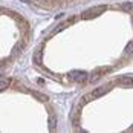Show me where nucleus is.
Here are the masks:
<instances>
[{
  "label": "nucleus",
  "instance_id": "obj_6",
  "mask_svg": "<svg viewBox=\"0 0 133 133\" xmlns=\"http://www.w3.org/2000/svg\"><path fill=\"white\" fill-rule=\"evenodd\" d=\"M31 93H32V95H34V96H35L37 99H41V101H44V103H46V101L49 99V98H48L46 95H41V93H38V92H31Z\"/></svg>",
  "mask_w": 133,
  "mask_h": 133
},
{
  "label": "nucleus",
  "instance_id": "obj_3",
  "mask_svg": "<svg viewBox=\"0 0 133 133\" xmlns=\"http://www.w3.org/2000/svg\"><path fill=\"white\" fill-rule=\"evenodd\" d=\"M109 89H110V86H107V87H96L90 95H92V98H98V96H101L103 93L109 92Z\"/></svg>",
  "mask_w": 133,
  "mask_h": 133
},
{
  "label": "nucleus",
  "instance_id": "obj_11",
  "mask_svg": "<svg viewBox=\"0 0 133 133\" xmlns=\"http://www.w3.org/2000/svg\"><path fill=\"white\" fill-rule=\"evenodd\" d=\"M130 132H133V125H132V127H130Z\"/></svg>",
  "mask_w": 133,
  "mask_h": 133
},
{
  "label": "nucleus",
  "instance_id": "obj_10",
  "mask_svg": "<svg viewBox=\"0 0 133 133\" xmlns=\"http://www.w3.org/2000/svg\"><path fill=\"white\" fill-rule=\"evenodd\" d=\"M122 8H124L125 11H133V3H130V2H125V3H122Z\"/></svg>",
  "mask_w": 133,
  "mask_h": 133
},
{
  "label": "nucleus",
  "instance_id": "obj_4",
  "mask_svg": "<svg viewBox=\"0 0 133 133\" xmlns=\"http://www.w3.org/2000/svg\"><path fill=\"white\" fill-rule=\"evenodd\" d=\"M9 87V80L8 78H2V81H0V90L3 92V90H6Z\"/></svg>",
  "mask_w": 133,
  "mask_h": 133
},
{
  "label": "nucleus",
  "instance_id": "obj_12",
  "mask_svg": "<svg viewBox=\"0 0 133 133\" xmlns=\"http://www.w3.org/2000/svg\"><path fill=\"white\" fill-rule=\"evenodd\" d=\"M132 20H133V18H132Z\"/></svg>",
  "mask_w": 133,
  "mask_h": 133
},
{
  "label": "nucleus",
  "instance_id": "obj_7",
  "mask_svg": "<svg viewBox=\"0 0 133 133\" xmlns=\"http://www.w3.org/2000/svg\"><path fill=\"white\" fill-rule=\"evenodd\" d=\"M25 44H26V41L23 40V41H20L18 44H17V49H15V54H20L23 49H25Z\"/></svg>",
  "mask_w": 133,
  "mask_h": 133
},
{
  "label": "nucleus",
  "instance_id": "obj_5",
  "mask_svg": "<svg viewBox=\"0 0 133 133\" xmlns=\"http://www.w3.org/2000/svg\"><path fill=\"white\" fill-rule=\"evenodd\" d=\"M132 54H133V41H130V43L125 46V49H124V55L129 57V55H132Z\"/></svg>",
  "mask_w": 133,
  "mask_h": 133
},
{
  "label": "nucleus",
  "instance_id": "obj_8",
  "mask_svg": "<svg viewBox=\"0 0 133 133\" xmlns=\"http://www.w3.org/2000/svg\"><path fill=\"white\" fill-rule=\"evenodd\" d=\"M119 81H122V84H132L133 78H132V77H121Z\"/></svg>",
  "mask_w": 133,
  "mask_h": 133
},
{
  "label": "nucleus",
  "instance_id": "obj_2",
  "mask_svg": "<svg viewBox=\"0 0 133 133\" xmlns=\"http://www.w3.org/2000/svg\"><path fill=\"white\" fill-rule=\"evenodd\" d=\"M69 77L74 81H77V83H86L87 78H89L87 72H84V70H74V72L69 74Z\"/></svg>",
  "mask_w": 133,
  "mask_h": 133
},
{
  "label": "nucleus",
  "instance_id": "obj_9",
  "mask_svg": "<svg viewBox=\"0 0 133 133\" xmlns=\"http://www.w3.org/2000/svg\"><path fill=\"white\" fill-rule=\"evenodd\" d=\"M67 25H69V23H61L60 26H57L55 29H54V31H52V34H58V32H60V31H63V29H64V28H66Z\"/></svg>",
  "mask_w": 133,
  "mask_h": 133
},
{
  "label": "nucleus",
  "instance_id": "obj_1",
  "mask_svg": "<svg viewBox=\"0 0 133 133\" xmlns=\"http://www.w3.org/2000/svg\"><path fill=\"white\" fill-rule=\"evenodd\" d=\"M103 11H104V6H96V8H92V9H89V11H84V12L81 14V18H84V20H90V18L98 17Z\"/></svg>",
  "mask_w": 133,
  "mask_h": 133
}]
</instances>
